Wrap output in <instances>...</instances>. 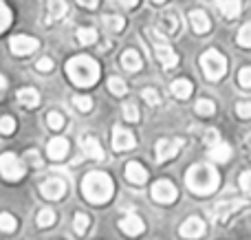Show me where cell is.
<instances>
[{"instance_id": "cell-11", "label": "cell", "mask_w": 251, "mask_h": 240, "mask_svg": "<svg viewBox=\"0 0 251 240\" xmlns=\"http://www.w3.org/2000/svg\"><path fill=\"white\" fill-rule=\"evenodd\" d=\"M134 135L130 130H126L124 126H115L113 128V148L117 152H128V150L134 148Z\"/></svg>"}, {"instance_id": "cell-33", "label": "cell", "mask_w": 251, "mask_h": 240, "mask_svg": "<svg viewBox=\"0 0 251 240\" xmlns=\"http://www.w3.org/2000/svg\"><path fill=\"white\" fill-rule=\"evenodd\" d=\"M108 88H110V93H113V95H117V97L126 95V91H128V86H126V82L122 77H110L108 79Z\"/></svg>"}, {"instance_id": "cell-3", "label": "cell", "mask_w": 251, "mask_h": 240, "mask_svg": "<svg viewBox=\"0 0 251 240\" xmlns=\"http://www.w3.org/2000/svg\"><path fill=\"white\" fill-rule=\"evenodd\" d=\"M66 75L73 84L82 88H88L93 84H97L100 79V64H97L93 57L88 55H77V57H71L66 62Z\"/></svg>"}, {"instance_id": "cell-14", "label": "cell", "mask_w": 251, "mask_h": 240, "mask_svg": "<svg viewBox=\"0 0 251 240\" xmlns=\"http://www.w3.org/2000/svg\"><path fill=\"white\" fill-rule=\"evenodd\" d=\"M205 234V223L201 218H196V216H192V218H187L185 223L181 225V236L192 240V238H201Z\"/></svg>"}, {"instance_id": "cell-22", "label": "cell", "mask_w": 251, "mask_h": 240, "mask_svg": "<svg viewBox=\"0 0 251 240\" xmlns=\"http://www.w3.org/2000/svg\"><path fill=\"white\" fill-rule=\"evenodd\" d=\"M18 101L25 108H35L40 104V93L35 88H22V91H18Z\"/></svg>"}, {"instance_id": "cell-44", "label": "cell", "mask_w": 251, "mask_h": 240, "mask_svg": "<svg viewBox=\"0 0 251 240\" xmlns=\"http://www.w3.org/2000/svg\"><path fill=\"white\" fill-rule=\"evenodd\" d=\"M205 141H207V145H214L221 141V135H218V130H214V128H207L205 130Z\"/></svg>"}, {"instance_id": "cell-42", "label": "cell", "mask_w": 251, "mask_h": 240, "mask_svg": "<svg viewBox=\"0 0 251 240\" xmlns=\"http://www.w3.org/2000/svg\"><path fill=\"white\" fill-rule=\"evenodd\" d=\"M236 113L243 119H251V101H240V104L236 106Z\"/></svg>"}, {"instance_id": "cell-1", "label": "cell", "mask_w": 251, "mask_h": 240, "mask_svg": "<svg viewBox=\"0 0 251 240\" xmlns=\"http://www.w3.org/2000/svg\"><path fill=\"white\" fill-rule=\"evenodd\" d=\"M185 183L190 188V192H194V194H212L221 185V174H218V170L214 166L196 163V166H192L187 170Z\"/></svg>"}, {"instance_id": "cell-6", "label": "cell", "mask_w": 251, "mask_h": 240, "mask_svg": "<svg viewBox=\"0 0 251 240\" xmlns=\"http://www.w3.org/2000/svg\"><path fill=\"white\" fill-rule=\"evenodd\" d=\"M25 161L16 157L13 152H4L0 154V174L4 176L7 181H18L25 176Z\"/></svg>"}, {"instance_id": "cell-39", "label": "cell", "mask_w": 251, "mask_h": 240, "mask_svg": "<svg viewBox=\"0 0 251 240\" xmlns=\"http://www.w3.org/2000/svg\"><path fill=\"white\" fill-rule=\"evenodd\" d=\"M124 117H126V121H139V108L134 104H126L124 106Z\"/></svg>"}, {"instance_id": "cell-31", "label": "cell", "mask_w": 251, "mask_h": 240, "mask_svg": "<svg viewBox=\"0 0 251 240\" xmlns=\"http://www.w3.org/2000/svg\"><path fill=\"white\" fill-rule=\"evenodd\" d=\"M194 110L199 115H203V117H209V115L216 113V106H214V101H209V99H199L194 106Z\"/></svg>"}, {"instance_id": "cell-2", "label": "cell", "mask_w": 251, "mask_h": 240, "mask_svg": "<svg viewBox=\"0 0 251 240\" xmlns=\"http://www.w3.org/2000/svg\"><path fill=\"white\" fill-rule=\"evenodd\" d=\"M82 194L88 203L101 205L115 194V183L106 172H88L82 181Z\"/></svg>"}, {"instance_id": "cell-25", "label": "cell", "mask_w": 251, "mask_h": 240, "mask_svg": "<svg viewBox=\"0 0 251 240\" xmlns=\"http://www.w3.org/2000/svg\"><path fill=\"white\" fill-rule=\"evenodd\" d=\"M243 207H245V201H231V203H225V205L218 207L216 216H218V220H221V223H227V218H231V216H234V212L243 210Z\"/></svg>"}, {"instance_id": "cell-16", "label": "cell", "mask_w": 251, "mask_h": 240, "mask_svg": "<svg viewBox=\"0 0 251 240\" xmlns=\"http://www.w3.org/2000/svg\"><path fill=\"white\" fill-rule=\"evenodd\" d=\"M190 24H192V29H194V33H207V31L212 29V22H209L207 13L201 11V9L190 11Z\"/></svg>"}, {"instance_id": "cell-12", "label": "cell", "mask_w": 251, "mask_h": 240, "mask_svg": "<svg viewBox=\"0 0 251 240\" xmlns=\"http://www.w3.org/2000/svg\"><path fill=\"white\" fill-rule=\"evenodd\" d=\"M159 24H161V31H163L165 35H176V33H181V29H183V24H181V13H176V11H163V13H161Z\"/></svg>"}, {"instance_id": "cell-28", "label": "cell", "mask_w": 251, "mask_h": 240, "mask_svg": "<svg viewBox=\"0 0 251 240\" xmlns=\"http://www.w3.org/2000/svg\"><path fill=\"white\" fill-rule=\"evenodd\" d=\"M88 225H91V218H88L86 214H75V218H73V229H75V234L77 236H84V232L88 229Z\"/></svg>"}, {"instance_id": "cell-9", "label": "cell", "mask_w": 251, "mask_h": 240, "mask_svg": "<svg viewBox=\"0 0 251 240\" xmlns=\"http://www.w3.org/2000/svg\"><path fill=\"white\" fill-rule=\"evenodd\" d=\"M38 47L40 42L31 35H13L11 42H9V48H11L13 55H31Z\"/></svg>"}, {"instance_id": "cell-43", "label": "cell", "mask_w": 251, "mask_h": 240, "mask_svg": "<svg viewBox=\"0 0 251 240\" xmlns=\"http://www.w3.org/2000/svg\"><path fill=\"white\" fill-rule=\"evenodd\" d=\"M240 188H243V192H247L249 196H251V170L249 172H243V174H240Z\"/></svg>"}, {"instance_id": "cell-17", "label": "cell", "mask_w": 251, "mask_h": 240, "mask_svg": "<svg viewBox=\"0 0 251 240\" xmlns=\"http://www.w3.org/2000/svg\"><path fill=\"white\" fill-rule=\"evenodd\" d=\"M126 179L134 185H143L148 181V170L143 166H139L137 161H130L126 166Z\"/></svg>"}, {"instance_id": "cell-38", "label": "cell", "mask_w": 251, "mask_h": 240, "mask_svg": "<svg viewBox=\"0 0 251 240\" xmlns=\"http://www.w3.org/2000/svg\"><path fill=\"white\" fill-rule=\"evenodd\" d=\"M238 84L243 88H251V66H245L238 73Z\"/></svg>"}, {"instance_id": "cell-32", "label": "cell", "mask_w": 251, "mask_h": 240, "mask_svg": "<svg viewBox=\"0 0 251 240\" xmlns=\"http://www.w3.org/2000/svg\"><path fill=\"white\" fill-rule=\"evenodd\" d=\"M47 123L51 130H62V128H64V117H62V113H57V110H51V113L47 115Z\"/></svg>"}, {"instance_id": "cell-41", "label": "cell", "mask_w": 251, "mask_h": 240, "mask_svg": "<svg viewBox=\"0 0 251 240\" xmlns=\"http://www.w3.org/2000/svg\"><path fill=\"white\" fill-rule=\"evenodd\" d=\"M35 69H38L40 73H49V71H53V60L51 57H40V60L35 62Z\"/></svg>"}, {"instance_id": "cell-47", "label": "cell", "mask_w": 251, "mask_h": 240, "mask_svg": "<svg viewBox=\"0 0 251 240\" xmlns=\"http://www.w3.org/2000/svg\"><path fill=\"white\" fill-rule=\"evenodd\" d=\"M119 2H122L126 9H132V7H137V2H139V0H119Z\"/></svg>"}, {"instance_id": "cell-8", "label": "cell", "mask_w": 251, "mask_h": 240, "mask_svg": "<svg viewBox=\"0 0 251 240\" xmlns=\"http://www.w3.org/2000/svg\"><path fill=\"white\" fill-rule=\"evenodd\" d=\"M183 148V139H161L156 141V161L163 163V161H170L178 154V150Z\"/></svg>"}, {"instance_id": "cell-18", "label": "cell", "mask_w": 251, "mask_h": 240, "mask_svg": "<svg viewBox=\"0 0 251 240\" xmlns=\"http://www.w3.org/2000/svg\"><path fill=\"white\" fill-rule=\"evenodd\" d=\"M82 148H84V154L91 157V159H95V161H101V159H104V148L100 145V141H97L95 137H91V135L84 137Z\"/></svg>"}, {"instance_id": "cell-24", "label": "cell", "mask_w": 251, "mask_h": 240, "mask_svg": "<svg viewBox=\"0 0 251 240\" xmlns=\"http://www.w3.org/2000/svg\"><path fill=\"white\" fill-rule=\"evenodd\" d=\"M66 2L64 0H49V13H47V22L53 20H62L66 16Z\"/></svg>"}, {"instance_id": "cell-27", "label": "cell", "mask_w": 251, "mask_h": 240, "mask_svg": "<svg viewBox=\"0 0 251 240\" xmlns=\"http://www.w3.org/2000/svg\"><path fill=\"white\" fill-rule=\"evenodd\" d=\"M101 22L106 24V29L108 31H113V33H119V31H124V18H119V16H104L101 18Z\"/></svg>"}, {"instance_id": "cell-7", "label": "cell", "mask_w": 251, "mask_h": 240, "mask_svg": "<svg viewBox=\"0 0 251 240\" xmlns=\"http://www.w3.org/2000/svg\"><path fill=\"white\" fill-rule=\"evenodd\" d=\"M150 192H152V198H154L156 203H161V205H170V203H174L176 201V196H178L176 188H174L168 179L156 181V183L152 185Z\"/></svg>"}, {"instance_id": "cell-45", "label": "cell", "mask_w": 251, "mask_h": 240, "mask_svg": "<svg viewBox=\"0 0 251 240\" xmlns=\"http://www.w3.org/2000/svg\"><path fill=\"white\" fill-rule=\"evenodd\" d=\"M26 161H29V163H31V166H33V168H40V166H42V159H40V154L35 152V150H31V152H26V157H25V163H26Z\"/></svg>"}, {"instance_id": "cell-4", "label": "cell", "mask_w": 251, "mask_h": 240, "mask_svg": "<svg viewBox=\"0 0 251 240\" xmlns=\"http://www.w3.org/2000/svg\"><path fill=\"white\" fill-rule=\"evenodd\" d=\"M148 38H150V44H152V51H154L156 60L161 62L163 69H174L178 64V55L172 51L170 42L165 40V35L161 33L159 29H148Z\"/></svg>"}, {"instance_id": "cell-30", "label": "cell", "mask_w": 251, "mask_h": 240, "mask_svg": "<svg viewBox=\"0 0 251 240\" xmlns=\"http://www.w3.org/2000/svg\"><path fill=\"white\" fill-rule=\"evenodd\" d=\"M11 20H13V16H11V9H9L7 4H4L2 0H0V33L9 29V24H11Z\"/></svg>"}, {"instance_id": "cell-29", "label": "cell", "mask_w": 251, "mask_h": 240, "mask_svg": "<svg viewBox=\"0 0 251 240\" xmlns=\"http://www.w3.org/2000/svg\"><path fill=\"white\" fill-rule=\"evenodd\" d=\"M35 223H38V227H51V225L55 223V212L49 210V207H44V210L38 214Z\"/></svg>"}, {"instance_id": "cell-35", "label": "cell", "mask_w": 251, "mask_h": 240, "mask_svg": "<svg viewBox=\"0 0 251 240\" xmlns=\"http://www.w3.org/2000/svg\"><path fill=\"white\" fill-rule=\"evenodd\" d=\"M73 106L79 110V113H88V110L93 108V99H91V97L77 95V97H73Z\"/></svg>"}, {"instance_id": "cell-37", "label": "cell", "mask_w": 251, "mask_h": 240, "mask_svg": "<svg viewBox=\"0 0 251 240\" xmlns=\"http://www.w3.org/2000/svg\"><path fill=\"white\" fill-rule=\"evenodd\" d=\"M16 130V119L13 117H0V135L9 137Z\"/></svg>"}, {"instance_id": "cell-36", "label": "cell", "mask_w": 251, "mask_h": 240, "mask_svg": "<svg viewBox=\"0 0 251 240\" xmlns=\"http://www.w3.org/2000/svg\"><path fill=\"white\" fill-rule=\"evenodd\" d=\"M238 44L245 48H251V22H247V24L238 31Z\"/></svg>"}, {"instance_id": "cell-5", "label": "cell", "mask_w": 251, "mask_h": 240, "mask_svg": "<svg viewBox=\"0 0 251 240\" xmlns=\"http://www.w3.org/2000/svg\"><path fill=\"white\" fill-rule=\"evenodd\" d=\"M201 69H203L205 77H207L209 82H218V79L227 73V60L221 51L207 48V51L201 55Z\"/></svg>"}, {"instance_id": "cell-13", "label": "cell", "mask_w": 251, "mask_h": 240, "mask_svg": "<svg viewBox=\"0 0 251 240\" xmlns=\"http://www.w3.org/2000/svg\"><path fill=\"white\" fill-rule=\"evenodd\" d=\"M47 154L53 161H62V159L69 154V139H64V137H53L47 144Z\"/></svg>"}, {"instance_id": "cell-48", "label": "cell", "mask_w": 251, "mask_h": 240, "mask_svg": "<svg viewBox=\"0 0 251 240\" xmlns=\"http://www.w3.org/2000/svg\"><path fill=\"white\" fill-rule=\"evenodd\" d=\"M245 150H247V152L251 154V132H249V137H247V139H245Z\"/></svg>"}, {"instance_id": "cell-19", "label": "cell", "mask_w": 251, "mask_h": 240, "mask_svg": "<svg viewBox=\"0 0 251 240\" xmlns=\"http://www.w3.org/2000/svg\"><path fill=\"white\" fill-rule=\"evenodd\" d=\"M218 9H221V13L227 20H236L240 16V11H243V2L240 0H221Z\"/></svg>"}, {"instance_id": "cell-26", "label": "cell", "mask_w": 251, "mask_h": 240, "mask_svg": "<svg viewBox=\"0 0 251 240\" xmlns=\"http://www.w3.org/2000/svg\"><path fill=\"white\" fill-rule=\"evenodd\" d=\"M77 42L79 44H95L97 31L93 29V26H82V29H77Z\"/></svg>"}, {"instance_id": "cell-10", "label": "cell", "mask_w": 251, "mask_h": 240, "mask_svg": "<svg viewBox=\"0 0 251 240\" xmlns=\"http://www.w3.org/2000/svg\"><path fill=\"white\" fill-rule=\"evenodd\" d=\"M40 192H42V196L49 198V201H60L66 194V183L62 179H57V176H49V179L40 185Z\"/></svg>"}, {"instance_id": "cell-40", "label": "cell", "mask_w": 251, "mask_h": 240, "mask_svg": "<svg viewBox=\"0 0 251 240\" xmlns=\"http://www.w3.org/2000/svg\"><path fill=\"white\" fill-rule=\"evenodd\" d=\"M141 95H143V99H146L150 106H156V104H159V101H161L159 93H156L154 88H143V93H141Z\"/></svg>"}, {"instance_id": "cell-21", "label": "cell", "mask_w": 251, "mask_h": 240, "mask_svg": "<svg viewBox=\"0 0 251 240\" xmlns=\"http://www.w3.org/2000/svg\"><path fill=\"white\" fill-rule=\"evenodd\" d=\"M122 64H124L126 71H132V73H137V71L143 66V60H141V55H139L134 48H128V51L122 53Z\"/></svg>"}, {"instance_id": "cell-15", "label": "cell", "mask_w": 251, "mask_h": 240, "mask_svg": "<svg viewBox=\"0 0 251 240\" xmlns=\"http://www.w3.org/2000/svg\"><path fill=\"white\" fill-rule=\"evenodd\" d=\"M119 229L126 232L128 236H139V234L143 232V220L139 218L137 214H128L119 220Z\"/></svg>"}, {"instance_id": "cell-34", "label": "cell", "mask_w": 251, "mask_h": 240, "mask_svg": "<svg viewBox=\"0 0 251 240\" xmlns=\"http://www.w3.org/2000/svg\"><path fill=\"white\" fill-rule=\"evenodd\" d=\"M16 227H18V220L13 218L11 214L2 212V214H0V229H2V232H16Z\"/></svg>"}, {"instance_id": "cell-20", "label": "cell", "mask_w": 251, "mask_h": 240, "mask_svg": "<svg viewBox=\"0 0 251 240\" xmlns=\"http://www.w3.org/2000/svg\"><path fill=\"white\" fill-rule=\"evenodd\" d=\"M170 91H172V95L176 97V99H187V97L192 95V91H194V86H192L190 79L178 77V79H174V82H172Z\"/></svg>"}, {"instance_id": "cell-23", "label": "cell", "mask_w": 251, "mask_h": 240, "mask_svg": "<svg viewBox=\"0 0 251 240\" xmlns=\"http://www.w3.org/2000/svg\"><path fill=\"white\" fill-rule=\"evenodd\" d=\"M209 157L216 163H225V161H229V157H231V148L227 144H223V141H218V144L209 145Z\"/></svg>"}, {"instance_id": "cell-46", "label": "cell", "mask_w": 251, "mask_h": 240, "mask_svg": "<svg viewBox=\"0 0 251 240\" xmlns=\"http://www.w3.org/2000/svg\"><path fill=\"white\" fill-rule=\"evenodd\" d=\"M82 7H86V9H97L100 7V0H77Z\"/></svg>"}, {"instance_id": "cell-49", "label": "cell", "mask_w": 251, "mask_h": 240, "mask_svg": "<svg viewBox=\"0 0 251 240\" xmlns=\"http://www.w3.org/2000/svg\"><path fill=\"white\" fill-rule=\"evenodd\" d=\"M4 88H7V79L2 77V75H0V95H2V91Z\"/></svg>"}, {"instance_id": "cell-50", "label": "cell", "mask_w": 251, "mask_h": 240, "mask_svg": "<svg viewBox=\"0 0 251 240\" xmlns=\"http://www.w3.org/2000/svg\"><path fill=\"white\" fill-rule=\"evenodd\" d=\"M152 2H156V4H161V2H165V0H152Z\"/></svg>"}]
</instances>
